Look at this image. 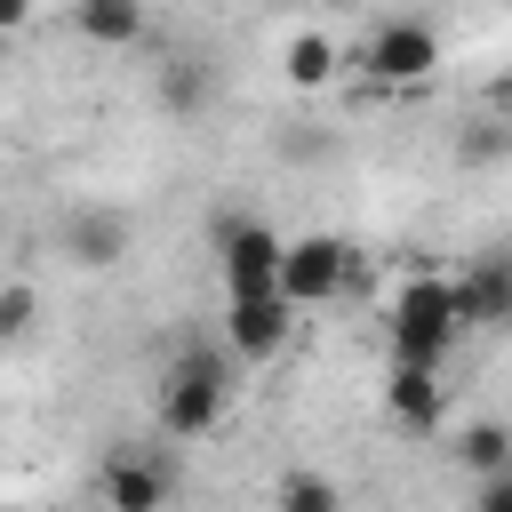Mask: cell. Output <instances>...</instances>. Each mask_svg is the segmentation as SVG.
<instances>
[{
  "mask_svg": "<svg viewBox=\"0 0 512 512\" xmlns=\"http://www.w3.org/2000/svg\"><path fill=\"white\" fill-rule=\"evenodd\" d=\"M384 336L392 360H448V344L464 336V272H416L384 304Z\"/></svg>",
  "mask_w": 512,
  "mask_h": 512,
  "instance_id": "1",
  "label": "cell"
},
{
  "mask_svg": "<svg viewBox=\"0 0 512 512\" xmlns=\"http://www.w3.org/2000/svg\"><path fill=\"white\" fill-rule=\"evenodd\" d=\"M224 392H232V368L216 352H184L176 376H168V392H160V424L192 440V432H208L224 416Z\"/></svg>",
  "mask_w": 512,
  "mask_h": 512,
  "instance_id": "2",
  "label": "cell"
},
{
  "mask_svg": "<svg viewBox=\"0 0 512 512\" xmlns=\"http://www.w3.org/2000/svg\"><path fill=\"white\" fill-rule=\"evenodd\" d=\"M432 64H440V32L424 16H384L368 32V72L384 88H416V80H432Z\"/></svg>",
  "mask_w": 512,
  "mask_h": 512,
  "instance_id": "3",
  "label": "cell"
},
{
  "mask_svg": "<svg viewBox=\"0 0 512 512\" xmlns=\"http://www.w3.org/2000/svg\"><path fill=\"white\" fill-rule=\"evenodd\" d=\"M128 240H136L128 208L80 200V208H64V216H56V248H64V264H80V272H104V264H120V256H128Z\"/></svg>",
  "mask_w": 512,
  "mask_h": 512,
  "instance_id": "4",
  "label": "cell"
},
{
  "mask_svg": "<svg viewBox=\"0 0 512 512\" xmlns=\"http://www.w3.org/2000/svg\"><path fill=\"white\" fill-rule=\"evenodd\" d=\"M280 264H288V240L256 216H232L224 224V288L232 296H272L280 288Z\"/></svg>",
  "mask_w": 512,
  "mask_h": 512,
  "instance_id": "5",
  "label": "cell"
},
{
  "mask_svg": "<svg viewBox=\"0 0 512 512\" xmlns=\"http://www.w3.org/2000/svg\"><path fill=\"white\" fill-rule=\"evenodd\" d=\"M344 280H352V248H344V240H328V232H304V240H288L280 296H288L296 312H304V304H328Z\"/></svg>",
  "mask_w": 512,
  "mask_h": 512,
  "instance_id": "6",
  "label": "cell"
},
{
  "mask_svg": "<svg viewBox=\"0 0 512 512\" xmlns=\"http://www.w3.org/2000/svg\"><path fill=\"white\" fill-rule=\"evenodd\" d=\"M296 336V304L272 288V296H232V312H224V344H232V360H280V344Z\"/></svg>",
  "mask_w": 512,
  "mask_h": 512,
  "instance_id": "7",
  "label": "cell"
},
{
  "mask_svg": "<svg viewBox=\"0 0 512 512\" xmlns=\"http://www.w3.org/2000/svg\"><path fill=\"white\" fill-rule=\"evenodd\" d=\"M384 416L400 432H432L448 416V384H440V360H392L384 376Z\"/></svg>",
  "mask_w": 512,
  "mask_h": 512,
  "instance_id": "8",
  "label": "cell"
},
{
  "mask_svg": "<svg viewBox=\"0 0 512 512\" xmlns=\"http://www.w3.org/2000/svg\"><path fill=\"white\" fill-rule=\"evenodd\" d=\"M104 504L112 512H160L168 504V464H152V456H112L104 464Z\"/></svg>",
  "mask_w": 512,
  "mask_h": 512,
  "instance_id": "9",
  "label": "cell"
},
{
  "mask_svg": "<svg viewBox=\"0 0 512 512\" xmlns=\"http://www.w3.org/2000/svg\"><path fill=\"white\" fill-rule=\"evenodd\" d=\"M464 328H512V256H480L464 272Z\"/></svg>",
  "mask_w": 512,
  "mask_h": 512,
  "instance_id": "10",
  "label": "cell"
},
{
  "mask_svg": "<svg viewBox=\"0 0 512 512\" xmlns=\"http://www.w3.org/2000/svg\"><path fill=\"white\" fill-rule=\"evenodd\" d=\"M72 24L96 48H136L144 40V0H72Z\"/></svg>",
  "mask_w": 512,
  "mask_h": 512,
  "instance_id": "11",
  "label": "cell"
},
{
  "mask_svg": "<svg viewBox=\"0 0 512 512\" xmlns=\"http://www.w3.org/2000/svg\"><path fill=\"white\" fill-rule=\"evenodd\" d=\"M456 464L480 472V480H488V472H512V432H504V424H464V432H456Z\"/></svg>",
  "mask_w": 512,
  "mask_h": 512,
  "instance_id": "12",
  "label": "cell"
},
{
  "mask_svg": "<svg viewBox=\"0 0 512 512\" xmlns=\"http://www.w3.org/2000/svg\"><path fill=\"white\" fill-rule=\"evenodd\" d=\"M288 80H296V88L336 80V40H328V32H296V40H288Z\"/></svg>",
  "mask_w": 512,
  "mask_h": 512,
  "instance_id": "13",
  "label": "cell"
},
{
  "mask_svg": "<svg viewBox=\"0 0 512 512\" xmlns=\"http://www.w3.org/2000/svg\"><path fill=\"white\" fill-rule=\"evenodd\" d=\"M272 512H344V496H336V480H320V472H288L280 496H272Z\"/></svg>",
  "mask_w": 512,
  "mask_h": 512,
  "instance_id": "14",
  "label": "cell"
},
{
  "mask_svg": "<svg viewBox=\"0 0 512 512\" xmlns=\"http://www.w3.org/2000/svg\"><path fill=\"white\" fill-rule=\"evenodd\" d=\"M456 160H472V168H488V160H512V120H472V128L456 136Z\"/></svg>",
  "mask_w": 512,
  "mask_h": 512,
  "instance_id": "15",
  "label": "cell"
},
{
  "mask_svg": "<svg viewBox=\"0 0 512 512\" xmlns=\"http://www.w3.org/2000/svg\"><path fill=\"white\" fill-rule=\"evenodd\" d=\"M32 312H40L32 280H8V288H0V328H8V336H24V328H32Z\"/></svg>",
  "mask_w": 512,
  "mask_h": 512,
  "instance_id": "16",
  "label": "cell"
},
{
  "mask_svg": "<svg viewBox=\"0 0 512 512\" xmlns=\"http://www.w3.org/2000/svg\"><path fill=\"white\" fill-rule=\"evenodd\" d=\"M472 512H512V472H488L480 496H472Z\"/></svg>",
  "mask_w": 512,
  "mask_h": 512,
  "instance_id": "17",
  "label": "cell"
},
{
  "mask_svg": "<svg viewBox=\"0 0 512 512\" xmlns=\"http://www.w3.org/2000/svg\"><path fill=\"white\" fill-rule=\"evenodd\" d=\"M24 16H32V0H0V24L8 32H24Z\"/></svg>",
  "mask_w": 512,
  "mask_h": 512,
  "instance_id": "18",
  "label": "cell"
},
{
  "mask_svg": "<svg viewBox=\"0 0 512 512\" xmlns=\"http://www.w3.org/2000/svg\"><path fill=\"white\" fill-rule=\"evenodd\" d=\"M496 104H504V112H512V72H504V80H496Z\"/></svg>",
  "mask_w": 512,
  "mask_h": 512,
  "instance_id": "19",
  "label": "cell"
},
{
  "mask_svg": "<svg viewBox=\"0 0 512 512\" xmlns=\"http://www.w3.org/2000/svg\"><path fill=\"white\" fill-rule=\"evenodd\" d=\"M320 8H360V0H320Z\"/></svg>",
  "mask_w": 512,
  "mask_h": 512,
  "instance_id": "20",
  "label": "cell"
}]
</instances>
